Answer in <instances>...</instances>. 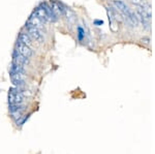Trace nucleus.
I'll list each match as a JSON object with an SVG mask.
<instances>
[{
    "instance_id": "20e7f679",
    "label": "nucleus",
    "mask_w": 155,
    "mask_h": 154,
    "mask_svg": "<svg viewBox=\"0 0 155 154\" xmlns=\"http://www.w3.org/2000/svg\"><path fill=\"white\" fill-rule=\"evenodd\" d=\"M51 7L53 9L57 17L58 16H64V9H65V5L56 0H51Z\"/></svg>"
},
{
    "instance_id": "7ed1b4c3",
    "label": "nucleus",
    "mask_w": 155,
    "mask_h": 154,
    "mask_svg": "<svg viewBox=\"0 0 155 154\" xmlns=\"http://www.w3.org/2000/svg\"><path fill=\"white\" fill-rule=\"evenodd\" d=\"M16 51L19 52L21 55H23L24 57H26V58H28V59L33 56V51L31 50V48L26 46L25 44L21 43L20 41H17V44H16Z\"/></svg>"
},
{
    "instance_id": "2eb2a0df",
    "label": "nucleus",
    "mask_w": 155,
    "mask_h": 154,
    "mask_svg": "<svg viewBox=\"0 0 155 154\" xmlns=\"http://www.w3.org/2000/svg\"><path fill=\"white\" fill-rule=\"evenodd\" d=\"M141 41H142V43H144V44H150V38H149V37H144V38H142Z\"/></svg>"
},
{
    "instance_id": "423d86ee",
    "label": "nucleus",
    "mask_w": 155,
    "mask_h": 154,
    "mask_svg": "<svg viewBox=\"0 0 155 154\" xmlns=\"http://www.w3.org/2000/svg\"><path fill=\"white\" fill-rule=\"evenodd\" d=\"M33 14L35 15L37 18L41 19L45 24H47L48 22H51V21H50V19H49V17H48V15H47L46 11H45V9L42 8L41 6H37Z\"/></svg>"
},
{
    "instance_id": "9b49d317",
    "label": "nucleus",
    "mask_w": 155,
    "mask_h": 154,
    "mask_svg": "<svg viewBox=\"0 0 155 154\" xmlns=\"http://www.w3.org/2000/svg\"><path fill=\"white\" fill-rule=\"evenodd\" d=\"M64 16L66 17V19L68 20V22L71 24H74L77 20V17H76V15H74V12L66 6H65V9H64Z\"/></svg>"
},
{
    "instance_id": "f8f14e48",
    "label": "nucleus",
    "mask_w": 155,
    "mask_h": 154,
    "mask_svg": "<svg viewBox=\"0 0 155 154\" xmlns=\"http://www.w3.org/2000/svg\"><path fill=\"white\" fill-rule=\"evenodd\" d=\"M85 37V30L81 26H78V38L80 41H82Z\"/></svg>"
},
{
    "instance_id": "9d476101",
    "label": "nucleus",
    "mask_w": 155,
    "mask_h": 154,
    "mask_svg": "<svg viewBox=\"0 0 155 154\" xmlns=\"http://www.w3.org/2000/svg\"><path fill=\"white\" fill-rule=\"evenodd\" d=\"M18 41H21V43L25 44H26V46L30 47V48H31L32 44H33V43H32L31 37H30L27 33H25V32H21V33L19 34Z\"/></svg>"
},
{
    "instance_id": "dca6fc26",
    "label": "nucleus",
    "mask_w": 155,
    "mask_h": 154,
    "mask_svg": "<svg viewBox=\"0 0 155 154\" xmlns=\"http://www.w3.org/2000/svg\"><path fill=\"white\" fill-rule=\"evenodd\" d=\"M94 24H96L97 26H99V25L104 24V21H98V20H95V21H94Z\"/></svg>"
},
{
    "instance_id": "f257e3e1",
    "label": "nucleus",
    "mask_w": 155,
    "mask_h": 154,
    "mask_svg": "<svg viewBox=\"0 0 155 154\" xmlns=\"http://www.w3.org/2000/svg\"><path fill=\"white\" fill-rule=\"evenodd\" d=\"M25 28L27 30V34L31 37L32 41H35L39 44H44L45 43V37H44V33H42L41 30L35 28L34 26H32L31 24H29L28 22L25 25Z\"/></svg>"
},
{
    "instance_id": "0eeeda50",
    "label": "nucleus",
    "mask_w": 155,
    "mask_h": 154,
    "mask_svg": "<svg viewBox=\"0 0 155 154\" xmlns=\"http://www.w3.org/2000/svg\"><path fill=\"white\" fill-rule=\"evenodd\" d=\"M41 6L45 9V11H46L50 21L51 22H56L57 21V18H58V17L55 15V12L53 11V9H52V7L49 3H47V2H42V3L41 4Z\"/></svg>"
},
{
    "instance_id": "39448f33",
    "label": "nucleus",
    "mask_w": 155,
    "mask_h": 154,
    "mask_svg": "<svg viewBox=\"0 0 155 154\" xmlns=\"http://www.w3.org/2000/svg\"><path fill=\"white\" fill-rule=\"evenodd\" d=\"M12 57H14V59H12V63L19 64V65H23V66L29 64V59L26 58V57H24L23 55H21V54H20L19 52H17L16 50L14 51Z\"/></svg>"
},
{
    "instance_id": "4468645a",
    "label": "nucleus",
    "mask_w": 155,
    "mask_h": 154,
    "mask_svg": "<svg viewBox=\"0 0 155 154\" xmlns=\"http://www.w3.org/2000/svg\"><path fill=\"white\" fill-rule=\"evenodd\" d=\"M28 117H29V115H25V116H21V117H20L19 119L20 120H18V125H22V124H23L25 121L27 120V119H28Z\"/></svg>"
},
{
    "instance_id": "ddd939ff",
    "label": "nucleus",
    "mask_w": 155,
    "mask_h": 154,
    "mask_svg": "<svg viewBox=\"0 0 155 154\" xmlns=\"http://www.w3.org/2000/svg\"><path fill=\"white\" fill-rule=\"evenodd\" d=\"M132 3L137 4V5H140V6H143L146 4V1L145 0H130Z\"/></svg>"
},
{
    "instance_id": "f03ea898",
    "label": "nucleus",
    "mask_w": 155,
    "mask_h": 154,
    "mask_svg": "<svg viewBox=\"0 0 155 154\" xmlns=\"http://www.w3.org/2000/svg\"><path fill=\"white\" fill-rule=\"evenodd\" d=\"M25 100V96L21 92H19L16 88H11L8 92V101L9 105L12 103H23Z\"/></svg>"
},
{
    "instance_id": "6e6552de",
    "label": "nucleus",
    "mask_w": 155,
    "mask_h": 154,
    "mask_svg": "<svg viewBox=\"0 0 155 154\" xmlns=\"http://www.w3.org/2000/svg\"><path fill=\"white\" fill-rule=\"evenodd\" d=\"M27 22H28L29 24H31L32 26H34L35 28L39 29V30H42V29H44V25H45V23H44V22H42L39 18H37V17H36L34 14H32V15H31V17H30L29 20H28Z\"/></svg>"
},
{
    "instance_id": "1a4fd4ad",
    "label": "nucleus",
    "mask_w": 155,
    "mask_h": 154,
    "mask_svg": "<svg viewBox=\"0 0 155 154\" xmlns=\"http://www.w3.org/2000/svg\"><path fill=\"white\" fill-rule=\"evenodd\" d=\"M112 3L116 6V8L118 9L119 11L123 12V15L127 14V12L130 11V8H129V7L127 6L123 1H116V0H114V1H112Z\"/></svg>"
}]
</instances>
